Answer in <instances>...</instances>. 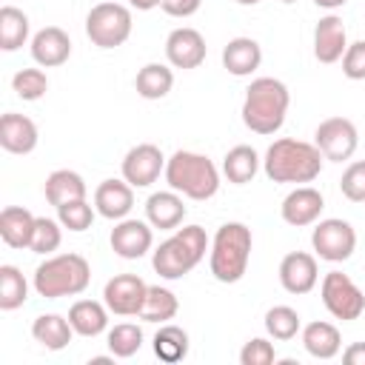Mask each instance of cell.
Instances as JSON below:
<instances>
[{"instance_id":"1","label":"cell","mask_w":365,"mask_h":365,"mask_svg":"<svg viewBox=\"0 0 365 365\" xmlns=\"http://www.w3.org/2000/svg\"><path fill=\"white\" fill-rule=\"evenodd\" d=\"M322 151L314 143L279 137L268 145L262 157V171L271 182H288V185H308L322 171Z\"/></svg>"},{"instance_id":"33","label":"cell","mask_w":365,"mask_h":365,"mask_svg":"<svg viewBox=\"0 0 365 365\" xmlns=\"http://www.w3.org/2000/svg\"><path fill=\"white\" fill-rule=\"evenodd\" d=\"M29 299V279L17 265H0V308L17 311Z\"/></svg>"},{"instance_id":"35","label":"cell","mask_w":365,"mask_h":365,"mask_svg":"<svg viewBox=\"0 0 365 365\" xmlns=\"http://www.w3.org/2000/svg\"><path fill=\"white\" fill-rule=\"evenodd\" d=\"M143 348V328L137 322H120L108 331V351L117 359H128Z\"/></svg>"},{"instance_id":"24","label":"cell","mask_w":365,"mask_h":365,"mask_svg":"<svg viewBox=\"0 0 365 365\" xmlns=\"http://www.w3.org/2000/svg\"><path fill=\"white\" fill-rule=\"evenodd\" d=\"M43 194H46V200H48L54 208H60V205H66V202H71V200H86L88 188H86V180H83L77 171H71V168H57V171H51V174L46 177Z\"/></svg>"},{"instance_id":"18","label":"cell","mask_w":365,"mask_h":365,"mask_svg":"<svg viewBox=\"0 0 365 365\" xmlns=\"http://www.w3.org/2000/svg\"><path fill=\"white\" fill-rule=\"evenodd\" d=\"M37 140H40V134H37V125H34L31 117L17 114V111H6L0 117V145H3V151L23 157V154H31L37 148Z\"/></svg>"},{"instance_id":"38","label":"cell","mask_w":365,"mask_h":365,"mask_svg":"<svg viewBox=\"0 0 365 365\" xmlns=\"http://www.w3.org/2000/svg\"><path fill=\"white\" fill-rule=\"evenodd\" d=\"M94 214H97V208H94L88 200H71V202H66V205L57 208V220H60V225L68 228V231H74V234L91 228Z\"/></svg>"},{"instance_id":"26","label":"cell","mask_w":365,"mask_h":365,"mask_svg":"<svg viewBox=\"0 0 365 365\" xmlns=\"http://www.w3.org/2000/svg\"><path fill=\"white\" fill-rule=\"evenodd\" d=\"M302 348L314 356V359H334L342 348V336H339V328L331 325V322H308L302 328Z\"/></svg>"},{"instance_id":"22","label":"cell","mask_w":365,"mask_h":365,"mask_svg":"<svg viewBox=\"0 0 365 365\" xmlns=\"http://www.w3.org/2000/svg\"><path fill=\"white\" fill-rule=\"evenodd\" d=\"M262 63V48L254 37H234L222 48V66L234 77H251Z\"/></svg>"},{"instance_id":"21","label":"cell","mask_w":365,"mask_h":365,"mask_svg":"<svg viewBox=\"0 0 365 365\" xmlns=\"http://www.w3.org/2000/svg\"><path fill=\"white\" fill-rule=\"evenodd\" d=\"M145 220L151 222V228H160V231H174V228H180L182 220H185L182 194H177L174 188H168V191H154V194L145 200Z\"/></svg>"},{"instance_id":"36","label":"cell","mask_w":365,"mask_h":365,"mask_svg":"<svg viewBox=\"0 0 365 365\" xmlns=\"http://www.w3.org/2000/svg\"><path fill=\"white\" fill-rule=\"evenodd\" d=\"M60 242H63V225H60V220H51V217H37L29 251L48 257V254H54V251L60 248Z\"/></svg>"},{"instance_id":"37","label":"cell","mask_w":365,"mask_h":365,"mask_svg":"<svg viewBox=\"0 0 365 365\" xmlns=\"http://www.w3.org/2000/svg\"><path fill=\"white\" fill-rule=\"evenodd\" d=\"M11 88H14V94L20 100L34 103V100H40L48 91V77H46L43 68H20L11 77Z\"/></svg>"},{"instance_id":"46","label":"cell","mask_w":365,"mask_h":365,"mask_svg":"<svg viewBox=\"0 0 365 365\" xmlns=\"http://www.w3.org/2000/svg\"><path fill=\"white\" fill-rule=\"evenodd\" d=\"M234 3H240V6H257V3H262V0H234Z\"/></svg>"},{"instance_id":"41","label":"cell","mask_w":365,"mask_h":365,"mask_svg":"<svg viewBox=\"0 0 365 365\" xmlns=\"http://www.w3.org/2000/svg\"><path fill=\"white\" fill-rule=\"evenodd\" d=\"M342 74L348 80H365V40L348 43L342 54Z\"/></svg>"},{"instance_id":"10","label":"cell","mask_w":365,"mask_h":365,"mask_svg":"<svg viewBox=\"0 0 365 365\" xmlns=\"http://www.w3.org/2000/svg\"><path fill=\"white\" fill-rule=\"evenodd\" d=\"M314 145L322 151L325 160L342 163L351 160L359 145V131L348 117H328L314 131Z\"/></svg>"},{"instance_id":"13","label":"cell","mask_w":365,"mask_h":365,"mask_svg":"<svg viewBox=\"0 0 365 365\" xmlns=\"http://www.w3.org/2000/svg\"><path fill=\"white\" fill-rule=\"evenodd\" d=\"M205 54H208L205 37L191 26H180L165 37V60L171 68H182V71L200 68L205 63Z\"/></svg>"},{"instance_id":"43","label":"cell","mask_w":365,"mask_h":365,"mask_svg":"<svg viewBox=\"0 0 365 365\" xmlns=\"http://www.w3.org/2000/svg\"><path fill=\"white\" fill-rule=\"evenodd\" d=\"M342 359L348 365H365V342H351L345 351H342Z\"/></svg>"},{"instance_id":"16","label":"cell","mask_w":365,"mask_h":365,"mask_svg":"<svg viewBox=\"0 0 365 365\" xmlns=\"http://www.w3.org/2000/svg\"><path fill=\"white\" fill-rule=\"evenodd\" d=\"M319 282V265H317V257L308 254V251H291L282 257L279 262V285L288 291V294H308L314 291Z\"/></svg>"},{"instance_id":"32","label":"cell","mask_w":365,"mask_h":365,"mask_svg":"<svg viewBox=\"0 0 365 365\" xmlns=\"http://www.w3.org/2000/svg\"><path fill=\"white\" fill-rule=\"evenodd\" d=\"M154 356L163 362H182L188 356V334L180 325L163 322L154 334Z\"/></svg>"},{"instance_id":"4","label":"cell","mask_w":365,"mask_h":365,"mask_svg":"<svg viewBox=\"0 0 365 365\" xmlns=\"http://www.w3.org/2000/svg\"><path fill=\"white\" fill-rule=\"evenodd\" d=\"M91 282V265L83 254H48L37 268H34V291L37 297L46 299H60V297H77L88 288Z\"/></svg>"},{"instance_id":"20","label":"cell","mask_w":365,"mask_h":365,"mask_svg":"<svg viewBox=\"0 0 365 365\" xmlns=\"http://www.w3.org/2000/svg\"><path fill=\"white\" fill-rule=\"evenodd\" d=\"M31 57L43 68H57L71 57V37L60 26H46L31 37Z\"/></svg>"},{"instance_id":"15","label":"cell","mask_w":365,"mask_h":365,"mask_svg":"<svg viewBox=\"0 0 365 365\" xmlns=\"http://www.w3.org/2000/svg\"><path fill=\"white\" fill-rule=\"evenodd\" d=\"M322 208H325L322 191H317L314 185H297L294 191L285 194V200L279 205V217H282V222H288L294 228H305L319 220Z\"/></svg>"},{"instance_id":"47","label":"cell","mask_w":365,"mask_h":365,"mask_svg":"<svg viewBox=\"0 0 365 365\" xmlns=\"http://www.w3.org/2000/svg\"><path fill=\"white\" fill-rule=\"evenodd\" d=\"M279 3H285V6H291V3H297V0H279Z\"/></svg>"},{"instance_id":"27","label":"cell","mask_w":365,"mask_h":365,"mask_svg":"<svg viewBox=\"0 0 365 365\" xmlns=\"http://www.w3.org/2000/svg\"><path fill=\"white\" fill-rule=\"evenodd\" d=\"M31 336L34 342H40L46 351H63L71 336H74V328L68 322V317H60V314H40L34 322H31Z\"/></svg>"},{"instance_id":"40","label":"cell","mask_w":365,"mask_h":365,"mask_svg":"<svg viewBox=\"0 0 365 365\" xmlns=\"http://www.w3.org/2000/svg\"><path fill=\"white\" fill-rule=\"evenodd\" d=\"M274 359H277V351H274V345H271L268 339H262V336L248 339V342L242 345V351H240V362H242V365H271Z\"/></svg>"},{"instance_id":"3","label":"cell","mask_w":365,"mask_h":365,"mask_svg":"<svg viewBox=\"0 0 365 365\" xmlns=\"http://www.w3.org/2000/svg\"><path fill=\"white\" fill-rule=\"evenodd\" d=\"M208 248H211V240L202 225H182V228H174V234L154 248L151 265L168 282L182 279L202 262Z\"/></svg>"},{"instance_id":"34","label":"cell","mask_w":365,"mask_h":365,"mask_svg":"<svg viewBox=\"0 0 365 365\" xmlns=\"http://www.w3.org/2000/svg\"><path fill=\"white\" fill-rule=\"evenodd\" d=\"M265 331H268L271 339L288 342V339H294L302 331L299 314L291 305H274V308L265 311Z\"/></svg>"},{"instance_id":"11","label":"cell","mask_w":365,"mask_h":365,"mask_svg":"<svg viewBox=\"0 0 365 365\" xmlns=\"http://www.w3.org/2000/svg\"><path fill=\"white\" fill-rule=\"evenodd\" d=\"M120 171H123V180H125L128 185H134V188H148V185L157 182L160 174L165 171V157H163L160 145H154V143H140V145H134V148L125 151Z\"/></svg>"},{"instance_id":"45","label":"cell","mask_w":365,"mask_h":365,"mask_svg":"<svg viewBox=\"0 0 365 365\" xmlns=\"http://www.w3.org/2000/svg\"><path fill=\"white\" fill-rule=\"evenodd\" d=\"M319 9H328V11H334V9H342L348 0H314Z\"/></svg>"},{"instance_id":"17","label":"cell","mask_w":365,"mask_h":365,"mask_svg":"<svg viewBox=\"0 0 365 365\" xmlns=\"http://www.w3.org/2000/svg\"><path fill=\"white\" fill-rule=\"evenodd\" d=\"M348 48V31H345V23L342 17L336 14H325L319 17V23L314 26V57L325 66L342 60Z\"/></svg>"},{"instance_id":"42","label":"cell","mask_w":365,"mask_h":365,"mask_svg":"<svg viewBox=\"0 0 365 365\" xmlns=\"http://www.w3.org/2000/svg\"><path fill=\"white\" fill-rule=\"evenodd\" d=\"M200 6H202V0H160V9L168 17H191L200 11Z\"/></svg>"},{"instance_id":"25","label":"cell","mask_w":365,"mask_h":365,"mask_svg":"<svg viewBox=\"0 0 365 365\" xmlns=\"http://www.w3.org/2000/svg\"><path fill=\"white\" fill-rule=\"evenodd\" d=\"M108 305L97 299H77L68 308V322L80 336H100L108 328Z\"/></svg>"},{"instance_id":"6","label":"cell","mask_w":365,"mask_h":365,"mask_svg":"<svg viewBox=\"0 0 365 365\" xmlns=\"http://www.w3.org/2000/svg\"><path fill=\"white\" fill-rule=\"evenodd\" d=\"M254 237L245 222H225L217 228L211 248H208V268L217 282H240L248 271Z\"/></svg>"},{"instance_id":"19","label":"cell","mask_w":365,"mask_h":365,"mask_svg":"<svg viewBox=\"0 0 365 365\" xmlns=\"http://www.w3.org/2000/svg\"><path fill=\"white\" fill-rule=\"evenodd\" d=\"M94 208L106 220H125L134 208V185L125 180H103L94 188Z\"/></svg>"},{"instance_id":"12","label":"cell","mask_w":365,"mask_h":365,"mask_svg":"<svg viewBox=\"0 0 365 365\" xmlns=\"http://www.w3.org/2000/svg\"><path fill=\"white\" fill-rule=\"evenodd\" d=\"M145 294H148V285H145L143 277H137V274H117V277H111L106 282L103 302L117 317H140Z\"/></svg>"},{"instance_id":"44","label":"cell","mask_w":365,"mask_h":365,"mask_svg":"<svg viewBox=\"0 0 365 365\" xmlns=\"http://www.w3.org/2000/svg\"><path fill=\"white\" fill-rule=\"evenodd\" d=\"M131 9H137V11H151V9H157L160 6V0H125Z\"/></svg>"},{"instance_id":"2","label":"cell","mask_w":365,"mask_h":365,"mask_svg":"<svg viewBox=\"0 0 365 365\" xmlns=\"http://www.w3.org/2000/svg\"><path fill=\"white\" fill-rule=\"evenodd\" d=\"M291 106V91L282 80L277 77H257L251 80V86L245 88V100H242V123L245 128H251L254 134H277L285 123Z\"/></svg>"},{"instance_id":"30","label":"cell","mask_w":365,"mask_h":365,"mask_svg":"<svg viewBox=\"0 0 365 365\" xmlns=\"http://www.w3.org/2000/svg\"><path fill=\"white\" fill-rule=\"evenodd\" d=\"M29 14L17 6H3L0 9V48L3 51H17L29 40Z\"/></svg>"},{"instance_id":"14","label":"cell","mask_w":365,"mask_h":365,"mask_svg":"<svg viewBox=\"0 0 365 365\" xmlns=\"http://www.w3.org/2000/svg\"><path fill=\"white\" fill-rule=\"evenodd\" d=\"M108 242H111V251L117 257H123V259H140L154 245L151 222L148 220H134V217L117 220V225L111 228Z\"/></svg>"},{"instance_id":"28","label":"cell","mask_w":365,"mask_h":365,"mask_svg":"<svg viewBox=\"0 0 365 365\" xmlns=\"http://www.w3.org/2000/svg\"><path fill=\"white\" fill-rule=\"evenodd\" d=\"M134 88L143 100H163L174 88V71L165 63H145L134 77Z\"/></svg>"},{"instance_id":"5","label":"cell","mask_w":365,"mask_h":365,"mask_svg":"<svg viewBox=\"0 0 365 365\" xmlns=\"http://www.w3.org/2000/svg\"><path fill=\"white\" fill-rule=\"evenodd\" d=\"M163 177L168 188L197 202H205L220 191V168L205 154H197V151H185V148L174 151L165 160Z\"/></svg>"},{"instance_id":"29","label":"cell","mask_w":365,"mask_h":365,"mask_svg":"<svg viewBox=\"0 0 365 365\" xmlns=\"http://www.w3.org/2000/svg\"><path fill=\"white\" fill-rule=\"evenodd\" d=\"M259 154L251 145H234L225 157H222V174L228 177V182L234 185H245L257 177L259 171Z\"/></svg>"},{"instance_id":"9","label":"cell","mask_w":365,"mask_h":365,"mask_svg":"<svg viewBox=\"0 0 365 365\" xmlns=\"http://www.w3.org/2000/svg\"><path fill=\"white\" fill-rule=\"evenodd\" d=\"M311 245L319 259L345 262V259H351V254L356 248V231L348 220H339V217L317 220V225L311 231Z\"/></svg>"},{"instance_id":"23","label":"cell","mask_w":365,"mask_h":365,"mask_svg":"<svg viewBox=\"0 0 365 365\" xmlns=\"http://www.w3.org/2000/svg\"><path fill=\"white\" fill-rule=\"evenodd\" d=\"M37 217L23 205H6L0 211V240L9 248H29Z\"/></svg>"},{"instance_id":"39","label":"cell","mask_w":365,"mask_h":365,"mask_svg":"<svg viewBox=\"0 0 365 365\" xmlns=\"http://www.w3.org/2000/svg\"><path fill=\"white\" fill-rule=\"evenodd\" d=\"M339 191L351 202H365V160H354L342 177H339Z\"/></svg>"},{"instance_id":"7","label":"cell","mask_w":365,"mask_h":365,"mask_svg":"<svg viewBox=\"0 0 365 365\" xmlns=\"http://www.w3.org/2000/svg\"><path fill=\"white\" fill-rule=\"evenodd\" d=\"M131 9L120 0H103L86 14V34L97 48H117L131 37Z\"/></svg>"},{"instance_id":"8","label":"cell","mask_w":365,"mask_h":365,"mask_svg":"<svg viewBox=\"0 0 365 365\" xmlns=\"http://www.w3.org/2000/svg\"><path fill=\"white\" fill-rule=\"evenodd\" d=\"M319 297H322L325 311H328L334 319L351 322V319H359V317L365 314V294H362L359 285H356L348 274H342V271H328V274L322 277Z\"/></svg>"},{"instance_id":"31","label":"cell","mask_w":365,"mask_h":365,"mask_svg":"<svg viewBox=\"0 0 365 365\" xmlns=\"http://www.w3.org/2000/svg\"><path fill=\"white\" fill-rule=\"evenodd\" d=\"M180 311V299L171 288H163V285H148V294H145V302H143V311H140V319L143 322H168L174 319Z\"/></svg>"}]
</instances>
